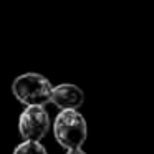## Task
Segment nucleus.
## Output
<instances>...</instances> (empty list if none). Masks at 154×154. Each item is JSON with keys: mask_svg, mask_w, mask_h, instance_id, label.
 <instances>
[{"mask_svg": "<svg viewBox=\"0 0 154 154\" xmlns=\"http://www.w3.org/2000/svg\"><path fill=\"white\" fill-rule=\"evenodd\" d=\"M53 134L65 149L81 147L88 137L86 119L78 109H61L53 121Z\"/></svg>", "mask_w": 154, "mask_h": 154, "instance_id": "obj_1", "label": "nucleus"}, {"mask_svg": "<svg viewBox=\"0 0 154 154\" xmlns=\"http://www.w3.org/2000/svg\"><path fill=\"white\" fill-rule=\"evenodd\" d=\"M51 81L40 73H23L18 75L12 83L14 96L25 106H45L50 103Z\"/></svg>", "mask_w": 154, "mask_h": 154, "instance_id": "obj_2", "label": "nucleus"}, {"mask_svg": "<svg viewBox=\"0 0 154 154\" xmlns=\"http://www.w3.org/2000/svg\"><path fill=\"white\" fill-rule=\"evenodd\" d=\"M50 123L45 106H27L18 118V133L23 141H42L50 129Z\"/></svg>", "mask_w": 154, "mask_h": 154, "instance_id": "obj_3", "label": "nucleus"}, {"mask_svg": "<svg viewBox=\"0 0 154 154\" xmlns=\"http://www.w3.org/2000/svg\"><path fill=\"white\" fill-rule=\"evenodd\" d=\"M85 101V93L80 86L71 83H61L51 88L50 103L61 109H78Z\"/></svg>", "mask_w": 154, "mask_h": 154, "instance_id": "obj_4", "label": "nucleus"}, {"mask_svg": "<svg viewBox=\"0 0 154 154\" xmlns=\"http://www.w3.org/2000/svg\"><path fill=\"white\" fill-rule=\"evenodd\" d=\"M12 154H48L40 141H23L14 149Z\"/></svg>", "mask_w": 154, "mask_h": 154, "instance_id": "obj_5", "label": "nucleus"}, {"mask_svg": "<svg viewBox=\"0 0 154 154\" xmlns=\"http://www.w3.org/2000/svg\"><path fill=\"white\" fill-rule=\"evenodd\" d=\"M66 154H86L81 147H76V149H66Z\"/></svg>", "mask_w": 154, "mask_h": 154, "instance_id": "obj_6", "label": "nucleus"}]
</instances>
